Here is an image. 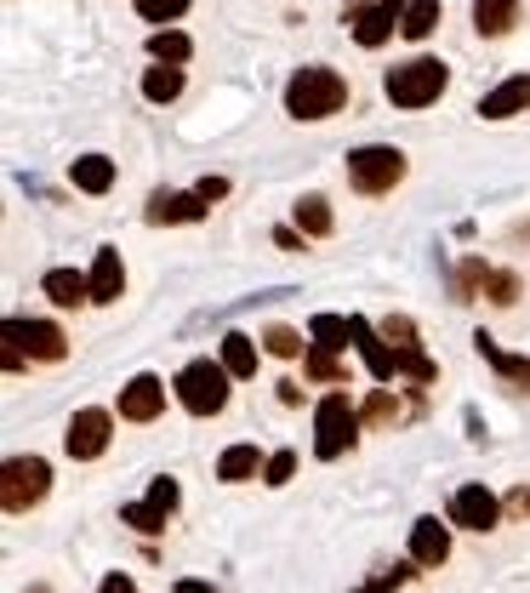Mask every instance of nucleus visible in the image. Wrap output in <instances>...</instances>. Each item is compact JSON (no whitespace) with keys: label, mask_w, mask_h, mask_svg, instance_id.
<instances>
[{"label":"nucleus","mask_w":530,"mask_h":593,"mask_svg":"<svg viewBox=\"0 0 530 593\" xmlns=\"http://www.w3.org/2000/svg\"><path fill=\"white\" fill-rule=\"evenodd\" d=\"M348 104V80L337 69H325V63H309V69H296L285 80V115L291 120H331Z\"/></svg>","instance_id":"f257e3e1"},{"label":"nucleus","mask_w":530,"mask_h":593,"mask_svg":"<svg viewBox=\"0 0 530 593\" xmlns=\"http://www.w3.org/2000/svg\"><path fill=\"white\" fill-rule=\"evenodd\" d=\"M445 86H451V69L440 57H411V63H393L382 75V91H388L393 109H428L445 97Z\"/></svg>","instance_id":"f03ea898"},{"label":"nucleus","mask_w":530,"mask_h":593,"mask_svg":"<svg viewBox=\"0 0 530 593\" xmlns=\"http://www.w3.org/2000/svg\"><path fill=\"white\" fill-rule=\"evenodd\" d=\"M228 382H235V371H228L223 359H188L172 377V393L188 417H217L228 406Z\"/></svg>","instance_id":"7ed1b4c3"},{"label":"nucleus","mask_w":530,"mask_h":593,"mask_svg":"<svg viewBox=\"0 0 530 593\" xmlns=\"http://www.w3.org/2000/svg\"><path fill=\"white\" fill-rule=\"evenodd\" d=\"M359 422H366V417H359V411L348 406V393H343V388H331L325 400L314 406V456H320V463H337V456L354 445Z\"/></svg>","instance_id":"20e7f679"},{"label":"nucleus","mask_w":530,"mask_h":593,"mask_svg":"<svg viewBox=\"0 0 530 593\" xmlns=\"http://www.w3.org/2000/svg\"><path fill=\"white\" fill-rule=\"evenodd\" d=\"M52 490V463L46 456H7V468H0V508L7 514H29L41 508Z\"/></svg>","instance_id":"39448f33"},{"label":"nucleus","mask_w":530,"mask_h":593,"mask_svg":"<svg viewBox=\"0 0 530 593\" xmlns=\"http://www.w3.org/2000/svg\"><path fill=\"white\" fill-rule=\"evenodd\" d=\"M348 183L359 194H393L405 183V154L393 149V143H366V149H354L348 154Z\"/></svg>","instance_id":"423d86ee"},{"label":"nucleus","mask_w":530,"mask_h":593,"mask_svg":"<svg viewBox=\"0 0 530 593\" xmlns=\"http://www.w3.org/2000/svg\"><path fill=\"white\" fill-rule=\"evenodd\" d=\"M109 440H115V417L104 406H80L69 417V428H63V451H69L75 463H97V456L109 451Z\"/></svg>","instance_id":"0eeeda50"},{"label":"nucleus","mask_w":530,"mask_h":593,"mask_svg":"<svg viewBox=\"0 0 530 593\" xmlns=\"http://www.w3.org/2000/svg\"><path fill=\"white\" fill-rule=\"evenodd\" d=\"M405 7L411 0H377V7H343V23H354V41L366 46V52H377L393 29L405 23Z\"/></svg>","instance_id":"6e6552de"},{"label":"nucleus","mask_w":530,"mask_h":593,"mask_svg":"<svg viewBox=\"0 0 530 593\" xmlns=\"http://www.w3.org/2000/svg\"><path fill=\"white\" fill-rule=\"evenodd\" d=\"M7 343L23 348L29 359H41V366H57V359H69V337H63L52 320H7Z\"/></svg>","instance_id":"1a4fd4ad"},{"label":"nucleus","mask_w":530,"mask_h":593,"mask_svg":"<svg viewBox=\"0 0 530 593\" xmlns=\"http://www.w3.org/2000/svg\"><path fill=\"white\" fill-rule=\"evenodd\" d=\"M451 525H462V531H496L502 525V503H496V490L485 485H456L451 490Z\"/></svg>","instance_id":"9d476101"},{"label":"nucleus","mask_w":530,"mask_h":593,"mask_svg":"<svg viewBox=\"0 0 530 593\" xmlns=\"http://www.w3.org/2000/svg\"><path fill=\"white\" fill-rule=\"evenodd\" d=\"M354 348H359V359H366V371H371L377 382H393V377H400V354H393V343L377 332L371 320H359V314H354Z\"/></svg>","instance_id":"9b49d317"},{"label":"nucleus","mask_w":530,"mask_h":593,"mask_svg":"<svg viewBox=\"0 0 530 593\" xmlns=\"http://www.w3.org/2000/svg\"><path fill=\"white\" fill-rule=\"evenodd\" d=\"M160 411H165V382H160L154 371L131 377V382L120 388V422H154Z\"/></svg>","instance_id":"f8f14e48"},{"label":"nucleus","mask_w":530,"mask_h":593,"mask_svg":"<svg viewBox=\"0 0 530 593\" xmlns=\"http://www.w3.org/2000/svg\"><path fill=\"white\" fill-rule=\"evenodd\" d=\"M411 559H417V565H428V571H440L445 559H451V525H440L434 514L417 519L411 525Z\"/></svg>","instance_id":"ddd939ff"},{"label":"nucleus","mask_w":530,"mask_h":593,"mask_svg":"<svg viewBox=\"0 0 530 593\" xmlns=\"http://www.w3.org/2000/svg\"><path fill=\"white\" fill-rule=\"evenodd\" d=\"M143 217L149 223H201L206 217V201H201V194H177V188H154Z\"/></svg>","instance_id":"4468645a"},{"label":"nucleus","mask_w":530,"mask_h":593,"mask_svg":"<svg viewBox=\"0 0 530 593\" xmlns=\"http://www.w3.org/2000/svg\"><path fill=\"white\" fill-rule=\"evenodd\" d=\"M524 109H530V75H513V80H502L496 91L479 97V115H485V120H513V115H524Z\"/></svg>","instance_id":"2eb2a0df"},{"label":"nucleus","mask_w":530,"mask_h":593,"mask_svg":"<svg viewBox=\"0 0 530 593\" xmlns=\"http://www.w3.org/2000/svg\"><path fill=\"white\" fill-rule=\"evenodd\" d=\"M474 348H479L485 366H496V377H502V382H513V388L530 393V359H524V354H502L490 332H474Z\"/></svg>","instance_id":"dca6fc26"},{"label":"nucleus","mask_w":530,"mask_h":593,"mask_svg":"<svg viewBox=\"0 0 530 593\" xmlns=\"http://www.w3.org/2000/svg\"><path fill=\"white\" fill-rule=\"evenodd\" d=\"M120 291H126V262L120 251H97L91 257V303H120Z\"/></svg>","instance_id":"f3484780"},{"label":"nucleus","mask_w":530,"mask_h":593,"mask_svg":"<svg viewBox=\"0 0 530 593\" xmlns=\"http://www.w3.org/2000/svg\"><path fill=\"white\" fill-rule=\"evenodd\" d=\"M41 291L52 296L57 309H80V303H91V274H80V269H46Z\"/></svg>","instance_id":"a211bd4d"},{"label":"nucleus","mask_w":530,"mask_h":593,"mask_svg":"<svg viewBox=\"0 0 530 593\" xmlns=\"http://www.w3.org/2000/svg\"><path fill=\"white\" fill-rule=\"evenodd\" d=\"M519 23V0H474V29L485 41H502Z\"/></svg>","instance_id":"6ab92c4d"},{"label":"nucleus","mask_w":530,"mask_h":593,"mask_svg":"<svg viewBox=\"0 0 530 593\" xmlns=\"http://www.w3.org/2000/svg\"><path fill=\"white\" fill-rule=\"evenodd\" d=\"M262 463H269V456H257V445H228V451L217 456V479H223V485H246V479L262 474Z\"/></svg>","instance_id":"aec40b11"},{"label":"nucleus","mask_w":530,"mask_h":593,"mask_svg":"<svg viewBox=\"0 0 530 593\" xmlns=\"http://www.w3.org/2000/svg\"><path fill=\"white\" fill-rule=\"evenodd\" d=\"M69 177H75L80 194H109L115 188V160L109 154H80L75 166H69Z\"/></svg>","instance_id":"412c9836"},{"label":"nucleus","mask_w":530,"mask_h":593,"mask_svg":"<svg viewBox=\"0 0 530 593\" xmlns=\"http://www.w3.org/2000/svg\"><path fill=\"white\" fill-rule=\"evenodd\" d=\"M217 359H223L228 371H235V382H246V377H257V359H262V354H257V337H246V332H228Z\"/></svg>","instance_id":"4be33fe9"},{"label":"nucleus","mask_w":530,"mask_h":593,"mask_svg":"<svg viewBox=\"0 0 530 593\" xmlns=\"http://www.w3.org/2000/svg\"><path fill=\"white\" fill-rule=\"evenodd\" d=\"M291 217H296V228H303L309 240H325L331 228H337V217H331V201H325V194H303Z\"/></svg>","instance_id":"5701e85b"},{"label":"nucleus","mask_w":530,"mask_h":593,"mask_svg":"<svg viewBox=\"0 0 530 593\" xmlns=\"http://www.w3.org/2000/svg\"><path fill=\"white\" fill-rule=\"evenodd\" d=\"M440 18H445L440 0H411V7H405V23H400V35H405V41H428V35L440 29Z\"/></svg>","instance_id":"b1692460"},{"label":"nucleus","mask_w":530,"mask_h":593,"mask_svg":"<svg viewBox=\"0 0 530 593\" xmlns=\"http://www.w3.org/2000/svg\"><path fill=\"white\" fill-rule=\"evenodd\" d=\"M149 57L154 63H177V69H183V63L194 57V41L183 35V29H154V35H149Z\"/></svg>","instance_id":"393cba45"},{"label":"nucleus","mask_w":530,"mask_h":593,"mask_svg":"<svg viewBox=\"0 0 530 593\" xmlns=\"http://www.w3.org/2000/svg\"><path fill=\"white\" fill-rule=\"evenodd\" d=\"M143 97H149V104H177V97H183V69H177V63L149 69L143 75Z\"/></svg>","instance_id":"a878e982"},{"label":"nucleus","mask_w":530,"mask_h":593,"mask_svg":"<svg viewBox=\"0 0 530 593\" xmlns=\"http://www.w3.org/2000/svg\"><path fill=\"white\" fill-rule=\"evenodd\" d=\"M309 337L325 348H348L354 343V314H314L309 320Z\"/></svg>","instance_id":"bb28decb"},{"label":"nucleus","mask_w":530,"mask_h":593,"mask_svg":"<svg viewBox=\"0 0 530 593\" xmlns=\"http://www.w3.org/2000/svg\"><path fill=\"white\" fill-rule=\"evenodd\" d=\"M165 519H172V514H165L160 503H126V508H120V525H131L138 537H160Z\"/></svg>","instance_id":"cd10ccee"},{"label":"nucleus","mask_w":530,"mask_h":593,"mask_svg":"<svg viewBox=\"0 0 530 593\" xmlns=\"http://www.w3.org/2000/svg\"><path fill=\"white\" fill-rule=\"evenodd\" d=\"M303 371H309L314 382H343V377H348L343 359H337V348H325V343H314V348L303 354Z\"/></svg>","instance_id":"c85d7f7f"},{"label":"nucleus","mask_w":530,"mask_h":593,"mask_svg":"<svg viewBox=\"0 0 530 593\" xmlns=\"http://www.w3.org/2000/svg\"><path fill=\"white\" fill-rule=\"evenodd\" d=\"M262 348H269L274 359H296L303 354V337H296L291 325H269V332H262Z\"/></svg>","instance_id":"c756f323"},{"label":"nucleus","mask_w":530,"mask_h":593,"mask_svg":"<svg viewBox=\"0 0 530 593\" xmlns=\"http://www.w3.org/2000/svg\"><path fill=\"white\" fill-rule=\"evenodd\" d=\"M359 417H366L371 428H388V422H400V400H393L388 388H377L371 400H366V411H359Z\"/></svg>","instance_id":"7c9ffc66"},{"label":"nucleus","mask_w":530,"mask_h":593,"mask_svg":"<svg viewBox=\"0 0 530 593\" xmlns=\"http://www.w3.org/2000/svg\"><path fill=\"white\" fill-rule=\"evenodd\" d=\"M411 565H417V559H411ZM411 565H393V571H377V576H371V582H359V587H354V593H393V587H405V582H411V576H417V571H411Z\"/></svg>","instance_id":"2f4dec72"},{"label":"nucleus","mask_w":530,"mask_h":593,"mask_svg":"<svg viewBox=\"0 0 530 593\" xmlns=\"http://www.w3.org/2000/svg\"><path fill=\"white\" fill-rule=\"evenodd\" d=\"M291 474H296V451H274L269 463H262V485H291Z\"/></svg>","instance_id":"473e14b6"},{"label":"nucleus","mask_w":530,"mask_h":593,"mask_svg":"<svg viewBox=\"0 0 530 593\" xmlns=\"http://www.w3.org/2000/svg\"><path fill=\"white\" fill-rule=\"evenodd\" d=\"M382 337L393 343V354H405V348H422V343H417V325H411L405 314H393V320H382Z\"/></svg>","instance_id":"72a5a7b5"},{"label":"nucleus","mask_w":530,"mask_h":593,"mask_svg":"<svg viewBox=\"0 0 530 593\" xmlns=\"http://www.w3.org/2000/svg\"><path fill=\"white\" fill-rule=\"evenodd\" d=\"M138 12H143L149 23H177V18L188 12V0H138Z\"/></svg>","instance_id":"f704fd0d"},{"label":"nucleus","mask_w":530,"mask_h":593,"mask_svg":"<svg viewBox=\"0 0 530 593\" xmlns=\"http://www.w3.org/2000/svg\"><path fill=\"white\" fill-rule=\"evenodd\" d=\"M485 291H490V303H502V309H508L513 296H519V280H513V274H502V269H490V274H485Z\"/></svg>","instance_id":"c9c22d12"},{"label":"nucleus","mask_w":530,"mask_h":593,"mask_svg":"<svg viewBox=\"0 0 530 593\" xmlns=\"http://www.w3.org/2000/svg\"><path fill=\"white\" fill-rule=\"evenodd\" d=\"M177 497H183V490H177V479H172V474H160V479L149 485V503H160L165 514H172V508H177Z\"/></svg>","instance_id":"e433bc0d"},{"label":"nucleus","mask_w":530,"mask_h":593,"mask_svg":"<svg viewBox=\"0 0 530 593\" xmlns=\"http://www.w3.org/2000/svg\"><path fill=\"white\" fill-rule=\"evenodd\" d=\"M97 593H138V582H131L126 571H109L104 582H97Z\"/></svg>","instance_id":"4c0bfd02"},{"label":"nucleus","mask_w":530,"mask_h":593,"mask_svg":"<svg viewBox=\"0 0 530 593\" xmlns=\"http://www.w3.org/2000/svg\"><path fill=\"white\" fill-rule=\"evenodd\" d=\"M194 194L212 206V201H223V194H228V177H201V188H194Z\"/></svg>","instance_id":"58836bf2"},{"label":"nucleus","mask_w":530,"mask_h":593,"mask_svg":"<svg viewBox=\"0 0 530 593\" xmlns=\"http://www.w3.org/2000/svg\"><path fill=\"white\" fill-rule=\"evenodd\" d=\"M274 240H280L285 251H303V240H309V235H303V228H274Z\"/></svg>","instance_id":"ea45409f"},{"label":"nucleus","mask_w":530,"mask_h":593,"mask_svg":"<svg viewBox=\"0 0 530 593\" xmlns=\"http://www.w3.org/2000/svg\"><path fill=\"white\" fill-rule=\"evenodd\" d=\"M172 593H217V587L201 582V576H183V582H172Z\"/></svg>","instance_id":"a19ab883"},{"label":"nucleus","mask_w":530,"mask_h":593,"mask_svg":"<svg viewBox=\"0 0 530 593\" xmlns=\"http://www.w3.org/2000/svg\"><path fill=\"white\" fill-rule=\"evenodd\" d=\"M280 406H303V388H296V382H280Z\"/></svg>","instance_id":"79ce46f5"},{"label":"nucleus","mask_w":530,"mask_h":593,"mask_svg":"<svg viewBox=\"0 0 530 593\" xmlns=\"http://www.w3.org/2000/svg\"><path fill=\"white\" fill-rule=\"evenodd\" d=\"M29 593H57V587H46V582H35V587H29Z\"/></svg>","instance_id":"37998d69"}]
</instances>
